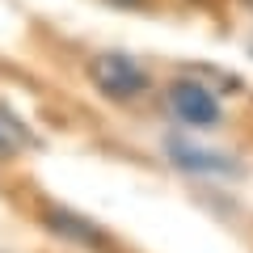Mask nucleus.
Listing matches in <instances>:
<instances>
[{
    "mask_svg": "<svg viewBox=\"0 0 253 253\" xmlns=\"http://www.w3.org/2000/svg\"><path fill=\"white\" fill-rule=\"evenodd\" d=\"M89 81L97 84V93H106L110 101H135L148 93V72L139 68L131 55H118V51H106V55H93L89 59Z\"/></svg>",
    "mask_w": 253,
    "mask_h": 253,
    "instance_id": "1",
    "label": "nucleus"
},
{
    "mask_svg": "<svg viewBox=\"0 0 253 253\" xmlns=\"http://www.w3.org/2000/svg\"><path fill=\"white\" fill-rule=\"evenodd\" d=\"M169 110H173V118H181L186 126H215L219 118H224L219 97L211 89H203V84H194V81L169 84Z\"/></svg>",
    "mask_w": 253,
    "mask_h": 253,
    "instance_id": "2",
    "label": "nucleus"
},
{
    "mask_svg": "<svg viewBox=\"0 0 253 253\" xmlns=\"http://www.w3.org/2000/svg\"><path fill=\"white\" fill-rule=\"evenodd\" d=\"M42 219H46V228H51V232L63 236V241H76V245H106V236L97 232V224H93V219L76 215V211H68V207H46Z\"/></svg>",
    "mask_w": 253,
    "mask_h": 253,
    "instance_id": "3",
    "label": "nucleus"
},
{
    "mask_svg": "<svg viewBox=\"0 0 253 253\" xmlns=\"http://www.w3.org/2000/svg\"><path fill=\"white\" fill-rule=\"evenodd\" d=\"M165 148H169L173 165H181V169H194V173H236V165L228 161V156L207 152V148H194V144H186V139H169Z\"/></svg>",
    "mask_w": 253,
    "mask_h": 253,
    "instance_id": "4",
    "label": "nucleus"
},
{
    "mask_svg": "<svg viewBox=\"0 0 253 253\" xmlns=\"http://www.w3.org/2000/svg\"><path fill=\"white\" fill-rule=\"evenodd\" d=\"M114 4H144V0H114Z\"/></svg>",
    "mask_w": 253,
    "mask_h": 253,
    "instance_id": "5",
    "label": "nucleus"
}]
</instances>
